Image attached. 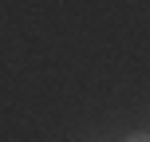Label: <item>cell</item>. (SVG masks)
Masks as SVG:
<instances>
[{"instance_id":"cell-1","label":"cell","mask_w":150,"mask_h":142,"mask_svg":"<svg viewBox=\"0 0 150 142\" xmlns=\"http://www.w3.org/2000/svg\"><path fill=\"white\" fill-rule=\"evenodd\" d=\"M122 142H150V134H146V130H134V134H127Z\"/></svg>"}]
</instances>
